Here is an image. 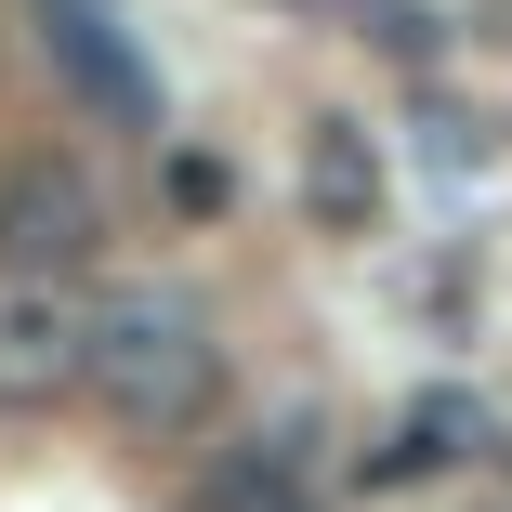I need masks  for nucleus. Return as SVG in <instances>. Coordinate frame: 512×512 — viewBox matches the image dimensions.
Listing matches in <instances>:
<instances>
[{
    "instance_id": "1",
    "label": "nucleus",
    "mask_w": 512,
    "mask_h": 512,
    "mask_svg": "<svg viewBox=\"0 0 512 512\" xmlns=\"http://www.w3.org/2000/svg\"><path fill=\"white\" fill-rule=\"evenodd\" d=\"M79 394H106V421L132 434H197L224 394V342L184 289H106L79 302Z\"/></svg>"
},
{
    "instance_id": "2",
    "label": "nucleus",
    "mask_w": 512,
    "mask_h": 512,
    "mask_svg": "<svg viewBox=\"0 0 512 512\" xmlns=\"http://www.w3.org/2000/svg\"><path fill=\"white\" fill-rule=\"evenodd\" d=\"M106 250V197L66 158H14L0 171V276H79Z\"/></svg>"
},
{
    "instance_id": "3",
    "label": "nucleus",
    "mask_w": 512,
    "mask_h": 512,
    "mask_svg": "<svg viewBox=\"0 0 512 512\" xmlns=\"http://www.w3.org/2000/svg\"><path fill=\"white\" fill-rule=\"evenodd\" d=\"M79 394V302L66 276H0V407H66Z\"/></svg>"
},
{
    "instance_id": "4",
    "label": "nucleus",
    "mask_w": 512,
    "mask_h": 512,
    "mask_svg": "<svg viewBox=\"0 0 512 512\" xmlns=\"http://www.w3.org/2000/svg\"><path fill=\"white\" fill-rule=\"evenodd\" d=\"M302 211H316L329 237H368L381 224V145L355 119H316V132H302Z\"/></svg>"
},
{
    "instance_id": "5",
    "label": "nucleus",
    "mask_w": 512,
    "mask_h": 512,
    "mask_svg": "<svg viewBox=\"0 0 512 512\" xmlns=\"http://www.w3.org/2000/svg\"><path fill=\"white\" fill-rule=\"evenodd\" d=\"M447 460H499V407L486 394H421L394 421V447H381V473H447Z\"/></svg>"
},
{
    "instance_id": "6",
    "label": "nucleus",
    "mask_w": 512,
    "mask_h": 512,
    "mask_svg": "<svg viewBox=\"0 0 512 512\" xmlns=\"http://www.w3.org/2000/svg\"><path fill=\"white\" fill-rule=\"evenodd\" d=\"M197 512H316V473H302V434L224 447V460H211V499H197Z\"/></svg>"
},
{
    "instance_id": "7",
    "label": "nucleus",
    "mask_w": 512,
    "mask_h": 512,
    "mask_svg": "<svg viewBox=\"0 0 512 512\" xmlns=\"http://www.w3.org/2000/svg\"><path fill=\"white\" fill-rule=\"evenodd\" d=\"M53 53L79 66V92H92V106H106V119H132V132L158 119V92H145V66H132V53H119L106 27H92V14H79V0H66V14H53Z\"/></svg>"
},
{
    "instance_id": "8",
    "label": "nucleus",
    "mask_w": 512,
    "mask_h": 512,
    "mask_svg": "<svg viewBox=\"0 0 512 512\" xmlns=\"http://www.w3.org/2000/svg\"><path fill=\"white\" fill-rule=\"evenodd\" d=\"M316 14H329V0H316Z\"/></svg>"
}]
</instances>
